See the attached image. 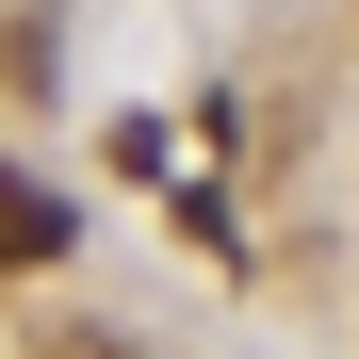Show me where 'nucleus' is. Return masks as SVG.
<instances>
[{"label": "nucleus", "instance_id": "f257e3e1", "mask_svg": "<svg viewBox=\"0 0 359 359\" xmlns=\"http://www.w3.org/2000/svg\"><path fill=\"white\" fill-rule=\"evenodd\" d=\"M17 262H66V196H49L33 163H0V278Z\"/></svg>", "mask_w": 359, "mask_h": 359}]
</instances>
